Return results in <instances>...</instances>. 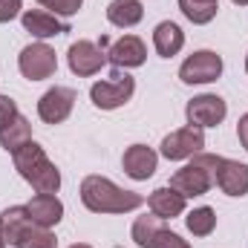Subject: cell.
I'll return each instance as SVG.
<instances>
[{
	"label": "cell",
	"mask_w": 248,
	"mask_h": 248,
	"mask_svg": "<svg viewBox=\"0 0 248 248\" xmlns=\"http://www.w3.org/2000/svg\"><path fill=\"white\" fill-rule=\"evenodd\" d=\"M81 202L93 214H127V211L141 208L144 205V196L113 185L104 176H87L81 182Z\"/></svg>",
	"instance_id": "1"
},
{
	"label": "cell",
	"mask_w": 248,
	"mask_h": 248,
	"mask_svg": "<svg viewBox=\"0 0 248 248\" xmlns=\"http://www.w3.org/2000/svg\"><path fill=\"white\" fill-rule=\"evenodd\" d=\"M12 159H15V170L35 187L38 193H58V187H61V173H58V168L49 162V156L44 153L41 144L29 141V144H23Z\"/></svg>",
	"instance_id": "2"
},
{
	"label": "cell",
	"mask_w": 248,
	"mask_h": 248,
	"mask_svg": "<svg viewBox=\"0 0 248 248\" xmlns=\"http://www.w3.org/2000/svg\"><path fill=\"white\" fill-rule=\"evenodd\" d=\"M219 159L222 156H214V153H196V156H190V162H187L185 168L170 176V187H176L185 199L208 193L211 187L217 185Z\"/></svg>",
	"instance_id": "3"
},
{
	"label": "cell",
	"mask_w": 248,
	"mask_h": 248,
	"mask_svg": "<svg viewBox=\"0 0 248 248\" xmlns=\"http://www.w3.org/2000/svg\"><path fill=\"white\" fill-rule=\"evenodd\" d=\"M133 93H136V81L127 72H116L113 78L95 81L90 87V98H93V104L98 110H116V107H122V104H127L133 98Z\"/></svg>",
	"instance_id": "4"
},
{
	"label": "cell",
	"mask_w": 248,
	"mask_h": 248,
	"mask_svg": "<svg viewBox=\"0 0 248 248\" xmlns=\"http://www.w3.org/2000/svg\"><path fill=\"white\" fill-rule=\"evenodd\" d=\"M17 66L23 72V78L29 81H44V78H52L55 69H58V58H55V49L46 46V44H29L20 58H17Z\"/></svg>",
	"instance_id": "5"
},
{
	"label": "cell",
	"mask_w": 248,
	"mask_h": 248,
	"mask_svg": "<svg viewBox=\"0 0 248 248\" xmlns=\"http://www.w3.org/2000/svg\"><path fill=\"white\" fill-rule=\"evenodd\" d=\"M202 147H205V133H202V127L187 124L182 130H173L170 136H165V141H162V156L170 159V162H182V159H190V156L202 153Z\"/></svg>",
	"instance_id": "6"
},
{
	"label": "cell",
	"mask_w": 248,
	"mask_h": 248,
	"mask_svg": "<svg viewBox=\"0 0 248 248\" xmlns=\"http://www.w3.org/2000/svg\"><path fill=\"white\" fill-rule=\"evenodd\" d=\"M222 75V58L211 49H199L190 58H185V63L179 66V78L185 84H211Z\"/></svg>",
	"instance_id": "7"
},
{
	"label": "cell",
	"mask_w": 248,
	"mask_h": 248,
	"mask_svg": "<svg viewBox=\"0 0 248 248\" xmlns=\"http://www.w3.org/2000/svg\"><path fill=\"white\" fill-rule=\"evenodd\" d=\"M66 61H69V69L78 78H87V75L101 72V66L107 63V52L93 41H75L66 52Z\"/></svg>",
	"instance_id": "8"
},
{
	"label": "cell",
	"mask_w": 248,
	"mask_h": 248,
	"mask_svg": "<svg viewBox=\"0 0 248 248\" xmlns=\"http://www.w3.org/2000/svg\"><path fill=\"white\" fill-rule=\"evenodd\" d=\"M225 113H228L225 101L219 95H211V93L190 98L187 107H185V116L193 127H217V124L225 119Z\"/></svg>",
	"instance_id": "9"
},
{
	"label": "cell",
	"mask_w": 248,
	"mask_h": 248,
	"mask_svg": "<svg viewBox=\"0 0 248 248\" xmlns=\"http://www.w3.org/2000/svg\"><path fill=\"white\" fill-rule=\"evenodd\" d=\"M72 107H75V93H72L69 87H52V90H46V93L41 95V101H38V116L46 124H61V122L69 119Z\"/></svg>",
	"instance_id": "10"
},
{
	"label": "cell",
	"mask_w": 248,
	"mask_h": 248,
	"mask_svg": "<svg viewBox=\"0 0 248 248\" xmlns=\"http://www.w3.org/2000/svg\"><path fill=\"white\" fill-rule=\"evenodd\" d=\"M156 162H159V156L147 147V144H133V147H127L124 150V173L130 176V179H136V182H144V179H150L153 173H156Z\"/></svg>",
	"instance_id": "11"
},
{
	"label": "cell",
	"mask_w": 248,
	"mask_h": 248,
	"mask_svg": "<svg viewBox=\"0 0 248 248\" xmlns=\"http://www.w3.org/2000/svg\"><path fill=\"white\" fill-rule=\"evenodd\" d=\"M217 185L228 196H246L248 193V165L234 162V159H219Z\"/></svg>",
	"instance_id": "12"
},
{
	"label": "cell",
	"mask_w": 248,
	"mask_h": 248,
	"mask_svg": "<svg viewBox=\"0 0 248 248\" xmlns=\"http://www.w3.org/2000/svg\"><path fill=\"white\" fill-rule=\"evenodd\" d=\"M185 205H187V199L170 185L156 187V190L147 196V208H150V214L159 217V219H173V217L185 214Z\"/></svg>",
	"instance_id": "13"
},
{
	"label": "cell",
	"mask_w": 248,
	"mask_h": 248,
	"mask_svg": "<svg viewBox=\"0 0 248 248\" xmlns=\"http://www.w3.org/2000/svg\"><path fill=\"white\" fill-rule=\"evenodd\" d=\"M144 58H147L144 41L136 38V35H124V38H119V41L110 46V52H107V61L113 63V66H124V69L141 66Z\"/></svg>",
	"instance_id": "14"
},
{
	"label": "cell",
	"mask_w": 248,
	"mask_h": 248,
	"mask_svg": "<svg viewBox=\"0 0 248 248\" xmlns=\"http://www.w3.org/2000/svg\"><path fill=\"white\" fill-rule=\"evenodd\" d=\"M26 211H29V219L35 225H41V228H55L63 217V205L55 193H38V196H32V202L26 205Z\"/></svg>",
	"instance_id": "15"
},
{
	"label": "cell",
	"mask_w": 248,
	"mask_h": 248,
	"mask_svg": "<svg viewBox=\"0 0 248 248\" xmlns=\"http://www.w3.org/2000/svg\"><path fill=\"white\" fill-rule=\"evenodd\" d=\"M20 20H23V29L32 32L35 38H55V35L69 32L66 23H61L52 12H44V9H29L20 15Z\"/></svg>",
	"instance_id": "16"
},
{
	"label": "cell",
	"mask_w": 248,
	"mask_h": 248,
	"mask_svg": "<svg viewBox=\"0 0 248 248\" xmlns=\"http://www.w3.org/2000/svg\"><path fill=\"white\" fill-rule=\"evenodd\" d=\"M153 46L162 58H173L179 55V49L185 46V32L173 23V20H162L153 29Z\"/></svg>",
	"instance_id": "17"
},
{
	"label": "cell",
	"mask_w": 248,
	"mask_h": 248,
	"mask_svg": "<svg viewBox=\"0 0 248 248\" xmlns=\"http://www.w3.org/2000/svg\"><path fill=\"white\" fill-rule=\"evenodd\" d=\"M29 222H32V219H29L26 205L6 208V211L0 214V237H3V243H6V246H17V240H20V234L26 231Z\"/></svg>",
	"instance_id": "18"
},
{
	"label": "cell",
	"mask_w": 248,
	"mask_h": 248,
	"mask_svg": "<svg viewBox=\"0 0 248 248\" xmlns=\"http://www.w3.org/2000/svg\"><path fill=\"white\" fill-rule=\"evenodd\" d=\"M144 17V6L139 0H113L107 6V20L119 29H130Z\"/></svg>",
	"instance_id": "19"
},
{
	"label": "cell",
	"mask_w": 248,
	"mask_h": 248,
	"mask_svg": "<svg viewBox=\"0 0 248 248\" xmlns=\"http://www.w3.org/2000/svg\"><path fill=\"white\" fill-rule=\"evenodd\" d=\"M29 141H32V127H29V122H26L23 116H17L15 122L0 133V144H3V150L12 153V156H15L23 144H29Z\"/></svg>",
	"instance_id": "20"
},
{
	"label": "cell",
	"mask_w": 248,
	"mask_h": 248,
	"mask_svg": "<svg viewBox=\"0 0 248 248\" xmlns=\"http://www.w3.org/2000/svg\"><path fill=\"white\" fill-rule=\"evenodd\" d=\"M15 248H58V240H55L52 228H41V225L29 222Z\"/></svg>",
	"instance_id": "21"
},
{
	"label": "cell",
	"mask_w": 248,
	"mask_h": 248,
	"mask_svg": "<svg viewBox=\"0 0 248 248\" xmlns=\"http://www.w3.org/2000/svg\"><path fill=\"white\" fill-rule=\"evenodd\" d=\"M185 225L193 237H208L217 228V214H214V208H193L187 214Z\"/></svg>",
	"instance_id": "22"
},
{
	"label": "cell",
	"mask_w": 248,
	"mask_h": 248,
	"mask_svg": "<svg viewBox=\"0 0 248 248\" xmlns=\"http://www.w3.org/2000/svg\"><path fill=\"white\" fill-rule=\"evenodd\" d=\"M179 9L190 23H211L217 17L219 3H196V0H179Z\"/></svg>",
	"instance_id": "23"
},
{
	"label": "cell",
	"mask_w": 248,
	"mask_h": 248,
	"mask_svg": "<svg viewBox=\"0 0 248 248\" xmlns=\"http://www.w3.org/2000/svg\"><path fill=\"white\" fill-rule=\"evenodd\" d=\"M162 228V219L159 217H139L133 222V240L139 248H147V243L153 240V234Z\"/></svg>",
	"instance_id": "24"
},
{
	"label": "cell",
	"mask_w": 248,
	"mask_h": 248,
	"mask_svg": "<svg viewBox=\"0 0 248 248\" xmlns=\"http://www.w3.org/2000/svg\"><path fill=\"white\" fill-rule=\"evenodd\" d=\"M147 248H190V246H187V240H182L179 234H173L168 228H159L153 234V240L147 243Z\"/></svg>",
	"instance_id": "25"
},
{
	"label": "cell",
	"mask_w": 248,
	"mask_h": 248,
	"mask_svg": "<svg viewBox=\"0 0 248 248\" xmlns=\"http://www.w3.org/2000/svg\"><path fill=\"white\" fill-rule=\"evenodd\" d=\"M44 9H52V15H61V17H69L81 9L84 0H38Z\"/></svg>",
	"instance_id": "26"
},
{
	"label": "cell",
	"mask_w": 248,
	"mask_h": 248,
	"mask_svg": "<svg viewBox=\"0 0 248 248\" xmlns=\"http://www.w3.org/2000/svg\"><path fill=\"white\" fill-rule=\"evenodd\" d=\"M17 116H20V113H17V104H15L9 95H0V133L15 122Z\"/></svg>",
	"instance_id": "27"
},
{
	"label": "cell",
	"mask_w": 248,
	"mask_h": 248,
	"mask_svg": "<svg viewBox=\"0 0 248 248\" xmlns=\"http://www.w3.org/2000/svg\"><path fill=\"white\" fill-rule=\"evenodd\" d=\"M20 15V0H0V23H9Z\"/></svg>",
	"instance_id": "28"
},
{
	"label": "cell",
	"mask_w": 248,
	"mask_h": 248,
	"mask_svg": "<svg viewBox=\"0 0 248 248\" xmlns=\"http://www.w3.org/2000/svg\"><path fill=\"white\" fill-rule=\"evenodd\" d=\"M237 136H240V144L248 150V113L237 122Z\"/></svg>",
	"instance_id": "29"
},
{
	"label": "cell",
	"mask_w": 248,
	"mask_h": 248,
	"mask_svg": "<svg viewBox=\"0 0 248 248\" xmlns=\"http://www.w3.org/2000/svg\"><path fill=\"white\" fill-rule=\"evenodd\" d=\"M69 248H93V246H87V243H75V246H69Z\"/></svg>",
	"instance_id": "30"
},
{
	"label": "cell",
	"mask_w": 248,
	"mask_h": 248,
	"mask_svg": "<svg viewBox=\"0 0 248 248\" xmlns=\"http://www.w3.org/2000/svg\"><path fill=\"white\" fill-rule=\"evenodd\" d=\"M231 3H237V6H248V0H231Z\"/></svg>",
	"instance_id": "31"
},
{
	"label": "cell",
	"mask_w": 248,
	"mask_h": 248,
	"mask_svg": "<svg viewBox=\"0 0 248 248\" xmlns=\"http://www.w3.org/2000/svg\"><path fill=\"white\" fill-rule=\"evenodd\" d=\"M196 3H219V0H196Z\"/></svg>",
	"instance_id": "32"
},
{
	"label": "cell",
	"mask_w": 248,
	"mask_h": 248,
	"mask_svg": "<svg viewBox=\"0 0 248 248\" xmlns=\"http://www.w3.org/2000/svg\"><path fill=\"white\" fill-rule=\"evenodd\" d=\"M0 248H6V243H3V237H0Z\"/></svg>",
	"instance_id": "33"
},
{
	"label": "cell",
	"mask_w": 248,
	"mask_h": 248,
	"mask_svg": "<svg viewBox=\"0 0 248 248\" xmlns=\"http://www.w3.org/2000/svg\"><path fill=\"white\" fill-rule=\"evenodd\" d=\"M246 72H248V55H246Z\"/></svg>",
	"instance_id": "34"
}]
</instances>
